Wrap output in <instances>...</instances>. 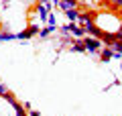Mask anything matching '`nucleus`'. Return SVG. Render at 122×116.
<instances>
[{
    "label": "nucleus",
    "instance_id": "obj_1",
    "mask_svg": "<svg viewBox=\"0 0 122 116\" xmlns=\"http://www.w3.org/2000/svg\"><path fill=\"white\" fill-rule=\"evenodd\" d=\"M83 41H86V49H87V53H90V55L100 57V49H102V45H104L100 39L92 37V35H86V37H83Z\"/></svg>",
    "mask_w": 122,
    "mask_h": 116
},
{
    "label": "nucleus",
    "instance_id": "obj_2",
    "mask_svg": "<svg viewBox=\"0 0 122 116\" xmlns=\"http://www.w3.org/2000/svg\"><path fill=\"white\" fill-rule=\"evenodd\" d=\"M77 6H79V0H59L57 8H61L63 12H67V10H71V8H77Z\"/></svg>",
    "mask_w": 122,
    "mask_h": 116
},
{
    "label": "nucleus",
    "instance_id": "obj_3",
    "mask_svg": "<svg viewBox=\"0 0 122 116\" xmlns=\"http://www.w3.org/2000/svg\"><path fill=\"white\" fill-rule=\"evenodd\" d=\"M69 51L71 53H86L87 51V49H86V41H83V39H75L73 43H71Z\"/></svg>",
    "mask_w": 122,
    "mask_h": 116
},
{
    "label": "nucleus",
    "instance_id": "obj_4",
    "mask_svg": "<svg viewBox=\"0 0 122 116\" xmlns=\"http://www.w3.org/2000/svg\"><path fill=\"white\" fill-rule=\"evenodd\" d=\"M69 31H71V35H73L75 39H83L86 37V29L79 26L77 22H69Z\"/></svg>",
    "mask_w": 122,
    "mask_h": 116
},
{
    "label": "nucleus",
    "instance_id": "obj_5",
    "mask_svg": "<svg viewBox=\"0 0 122 116\" xmlns=\"http://www.w3.org/2000/svg\"><path fill=\"white\" fill-rule=\"evenodd\" d=\"M100 41L106 45V47H110L112 43H116V41H118V31H116V33H102Z\"/></svg>",
    "mask_w": 122,
    "mask_h": 116
},
{
    "label": "nucleus",
    "instance_id": "obj_6",
    "mask_svg": "<svg viewBox=\"0 0 122 116\" xmlns=\"http://www.w3.org/2000/svg\"><path fill=\"white\" fill-rule=\"evenodd\" d=\"M110 49H112V53H114L112 59H118V61H120V59H122V41L112 43V45H110Z\"/></svg>",
    "mask_w": 122,
    "mask_h": 116
},
{
    "label": "nucleus",
    "instance_id": "obj_7",
    "mask_svg": "<svg viewBox=\"0 0 122 116\" xmlns=\"http://www.w3.org/2000/svg\"><path fill=\"white\" fill-rule=\"evenodd\" d=\"M79 12H81L79 8H71V10H67V12H65V16H67V21H69V22H77Z\"/></svg>",
    "mask_w": 122,
    "mask_h": 116
},
{
    "label": "nucleus",
    "instance_id": "obj_8",
    "mask_svg": "<svg viewBox=\"0 0 122 116\" xmlns=\"http://www.w3.org/2000/svg\"><path fill=\"white\" fill-rule=\"evenodd\" d=\"M112 55H114V53H112V49H110V47H102V51H100V61H104V63H106V61L112 59Z\"/></svg>",
    "mask_w": 122,
    "mask_h": 116
},
{
    "label": "nucleus",
    "instance_id": "obj_9",
    "mask_svg": "<svg viewBox=\"0 0 122 116\" xmlns=\"http://www.w3.org/2000/svg\"><path fill=\"white\" fill-rule=\"evenodd\" d=\"M30 37H33V33L29 31V26L22 29L20 33H16V41H26V39H30Z\"/></svg>",
    "mask_w": 122,
    "mask_h": 116
},
{
    "label": "nucleus",
    "instance_id": "obj_10",
    "mask_svg": "<svg viewBox=\"0 0 122 116\" xmlns=\"http://www.w3.org/2000/svg\"><path fill=\"white\" fill-rule=\"evenodd\" d=\"M12 108H14V116H29V110H26L20 102H18L16 106H12Z\"/></svg>",
    "mask_w": 122,
    "mask_h": 116
},
{
    "label": "nucleus",
    "instance_id": "obj_11",
    "mask_svg": "<svg viewBox=\"0 0 122 116\" xmlns=\"http://www.w3.org/2000/svg\"><path fill=\"white\" fill-rule=\"evenodd\" d=\"M47 26L57 29V16H55V12H49V16H47Z\"/></svg>",
    "mask_w": 122,
    "mask_h": 116
},
{
    "label": "nucleus",
    "instance_id": "obj_12",
    "mask_svg": "<svg viewBox=\"0 0 122 116\" xmlns=\"http://www.w3.org/2000/svg\"><path fill=\"white\" fill-rule=\"evenodd\" d=\"M2 98H4L6 102L10 104V106H16V104H18V100H16V96H14L12 92H8V94H6V96H2Z\"/></svg>",
    "mask_w": 122,
    "mask_h": 116
},
{
    "label": "nucleus",
    "instance_id": "obj_13",
    "mask_svg": "<svg viewBox=\"0 0 122 116\" xmlns=\"http://www.w3.org/2000/svg\"><path fill=\"white\" fill-rule=\"evenodd\" d=\"M2 41H16V33H10V31H2Z\"/></svg>",
    "mask_w": 122,
    "mask_h": 116
},
{
    "label": "nucleus",
    "instance_id": "obj_14",
    "mask_svg": "<svg viewBox=\"0 0 122 116\" xmlns=\"http://www.w3.org/2000/svg\"><path fill=\"white\" fill-rule=\"evenodd\" d=\"M53 31H55V29H51V26H45V29L39 31V37H41V39H49V35H51Z\"/></svg>",
    "mask_w": 122,
    "mask_h": 116
},
{
    "label": "nucleus",
    "instance_id": "obj_15",
    "mask_svg": "<svg viewBox=\"0 0 122 116\" xmlns=\"http://www.w3.org/2000/svg\"><path fill=\"white\" fill-rule=\"evenodd\" d=\"M29 31H30L33 35H39V31H41L39 22H30V25H29Z\"/></svg>",
    "mask_w": 122,
    "mask_h": 116
},
{
    "label": "nucleus",
    "instance_id": "obj_16",
    "mask_svg": "<svg viewBox=\"0 0 122 116\" xmlns=\"http://www.w3.org/2000/svg\"><path fill=\"white\" fill-rule=\"evenodd\" d=\"M8 86H6V84H2V82H0V98H2V96H6V94H8Z\"/></svg>",
    "mask_w": 122,
    "mask_h": 116
},
{
    "label": "nucleus",
    "instance_id": "obj_17",
    "mask_svg": "<svg viewBox=\"0 0 122 116\" xmlns=\"http://www.w3.org/2000/svg\"><path fill=\"white\" fill-rule=\"evenodd\" d=\"M59 31H61V35H67V33H71V31H69V22H67V25H63Z\"/></svg>",
    "mask_w": 122,
    "mask_h": 116
},
{
    "label": "nucleus",
    "instance_id": "obj_18",
    "mask_svg": "<svg viewBox=\"0 0 122 116\" xmlns=\"http://www.w3.org/2000/svg\"><path fill=\"white\" fill-rule=\"evenodd\" d=\"M29 116H41L39 110H29Z\"/></svg>",
    "mask_w": 122,
    "mask_h": 116
},
{
    "label": "nucleus",
    "instance_id": "obj_19",
    "mask_svg": "<svg viewBox=\"0 0 122 116\" xmlns=\"http://www.w3.org/2000/svg\"><path fill=\"white\" fill-rule=\"evenodd\" d=\"M22 106H25L26 110H33V104H30V102H25V104H22Z\"/></svg>",
    "mask_w": 122,
    "mask_h": 116
},
{
    "label": "nucleus",
    "instance_id": "obj_20",
    "mask_svg": "<svg viewBox=\"0 0 122 116\" xmlns=\"http://www.w3.org/2000/svg\"><path fill=\"white\" fill-rule=\"evenodd\" d=\"M2 6H4V8H8V6H10V0H2Z\"/></svg>",
    "mask_w": 122,
    "mask_h": 116
},
{
    "label": "nucleus",
    "instance_id": "obj_21",
    "mask_svg": "<svg viewBox=\"0 0 122 116\" xmlns=\"http://www.w3.org/2000/svg\"><path fill=\"white\" fill-rule=\"evenodd\" d=\"M118 41H122V33H120V31H118Z\"/></svg>",
    "mask_w": 122,
    "mask_h": 116
},
{
    "label": "nucleus",
    "instance_id": "obj_22",
    "mask_svg": "<svg viewBox=\"0 0 122 116\" xmlns=\"http://www.w3.org/2000/svg\"><path fill=\"white\" fill-rule=\"evenodd\" d=\"M51 2H53V4H55V6H57V4H59V0H51Z\"/></svg>",
    "mask_w": 122,
    "mask_h": 116
},
{
    "label": "nucleus",
    "instance_id": "obj_23",
    "mask_svg": "<svg viewBox=\"0 0 122 116\" xmlns=\"http://www.w3.org/2000/svg\"><path fill=\"white\" fill-rule=\"evenodd\" d=\"M118 16H120V21H122V10H118Z\"/></svg>",
    "mask_w": 122,
    "mask_h": 116
},
{
    "label": "nucleus",
    "instance_id": "obj_24",
    "mask_svg": "<svg viewBox=\"0 0 122 116\" xmlns=\"http://www.w3.org/2000/svg\"><path fill=\"white\" fill-rule=\"evenodd\" d=\"M0 41H2V31H0Z\"/></svg>",
    "mask_w": 122,
    "mask_h": 116
},
{
    "label": "nucleus",
    "instance_id": "obj_25",
    "mask_svg": "<svg viewBox=\"0 0 122 116\" xmlns=\"http://www.w3.org/2000/svg\"><path fill=\"white\" fill-rule=\"evenodd\" d=\"M120 69H122V65H120Z\"/></svg>",
    "mask_w": 122,
    "mask_h": 116
}]
</instances>
